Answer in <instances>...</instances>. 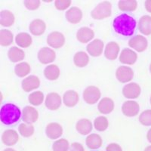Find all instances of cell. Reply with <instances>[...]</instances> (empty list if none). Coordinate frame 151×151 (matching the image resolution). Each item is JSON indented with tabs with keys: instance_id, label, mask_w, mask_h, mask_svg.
<instances>
[{
	"instance_id": "484cf974",
	"label": "cell",
	"mask_w": 151,
	"mask_h": 151,
	"mask_svg": "<svg viewBox=\"0 0 151 151\" xmlns=\"http://www.w3.org/2000/svg\"><path fill=\"white\" fill-rule=\"evenodd\" d=\"M138 29L145 36L151 34V16L144 15L138 21Z\"/></svg>"
},
{
	"instance_id": "4fadbf2b",
	"label": "cell",
	"mask_w": 151,
	"mask_h": 151,
	"mask_svg": "<svg viewBox=\"0 0 151 151\" xmlns=\"http://www.w3.org/2000/svg\"><path fill=\"white\" fill-rule=\"evenodd\" d=\"M104 47V44L103 41L99 39H95L88 44L86 49H87L88 53L91 56L99 57L103 53Z\"/></svg>"
},
{
	"instance_id": "30bf717a",
	"label": "cell",
	"mask_w": 151,
	"mask_h": 151,
	"mask_svg": "<svg viewBox=\"0 0 151 151\" xmlns=\"http://www.w3.org/2000/svg\"><path fill=\"white\" fill-rule=\"evenodd\" d=\"M63 127L58 122H51L48 124L45 129V134L51 140H58L63 134Z\"/></svg>"
},
{
	"instance_id": "ffe728a7",
	"label": "cell",
	"mask_w": 151,
	"mask_h": 151,
	"mask_svg": "<svg viewBox=\"0 0 151 151\" xmlns=\"http://www.w3.org/2000/svg\"><path fill=\"white\" fill-rule=\"evenodd\" d=\"M94 37V31L89 27H83L79 29L76 33V39L81 43L89 42Z\"/></svg>"
},
{
	"instance_id": "b9f144b4",
	"label": "cell",
	"mask_w": 151,
	"mask_h": 151,
	"mask_svg": "<svg viewBox=\"0 0 151 151\" xmlns=\"http://www.w3.org/2000/svg\"><path fill=\"white\" fill-rule=\"evenodd\" d=\"M106 151H122V148L119 144L110 143L106 146Z\"/></svg>"
},
{
	"instance_id": "83f0119b",
	"label": "cell",
	"mask_w": 151,
	"mask_h": 151,
	"mask_svg": "<svg viewBox=\"0 0 151 151\" xmlns=\"http://www.w3.org/2000/svg\"><path fill=\"white\" fill-rule=\"evenodd\" d=\"M8 56L11 61L16 63V62H21L24 60L25 58V53L21 48L13 46L9 48Z\"/></svg>"
},
{
	"instance_id": "5bb4252c",
	"label": "cell",
	"mask_w": 151,
	"mask_h": 151,
	"mask_svg": "<svg viewBox=\"0 0 151 151\" xmlns=\"http://www.w3.org/2000/svg\"><path fill=\"white\" fill-rule=\"evenodd\" d=\"M137 59V55L131 48H124L119 54V61L124 64L132 65Z\"/></svg>"
},
{
	"instance_id": "2e32d148",
	"label": "cell",
	"mask_w": 151,
	"mask_h": 151,
	"mask_svg": "<svg viewBox=\"0 0 151 151\" xmlns=\"http://www.w3.org/2000/svg\"><path fill=\"white\" fill-rule=\"evenodd\" d=\"M40 80L38 76L34 75H30L24 78L22 81V88L26 91L29 92L31 91L36 89L40 87Z\"/></svg>"
},
{
	"instance_id": "60d3db41",
	"label": "cell",
	"mask_w": 151,
	"mask_h": 151,
	"mask_svg": "<svg viewBox=\"0 0 151 151\" xmlns=\"http://www.w3.org/2000/svg\"><path fill=\"white\" fill-rule=\"evenodd\" d=\"M25 7L30 11H34L40 8L41 2L40 0H26L24 2Z\"/></svg>"
},
{
	"instance_id": "9a60e30c",
	"label": "cell",
	"mask_w": 151,
	"mask_h": 151,
	"mask_svg": "<svg viewBox=\"0 0 151 151\" xmlns=\"http://www.w3.org/2000/svg\"><path fill=\"white\" fill-rule=\"evenodd\" d=\"M20 137L19 134L15 130L8 129L2 133V141L4 144L8 147L14 146L18 142Z\"/></svg>"
},
{
	"instance_id": "7a4b0ae2",
	"label": "cell",
	"mask_w": 151,
	"mask_h": 151,
	"mask_svg": "<svg viewBox=\"0 0 151 151\" xmlns=\"http://www.w3.org/2000/svg\"><path fill=\"white\" fill-rule=\"evenodd\" d=\"M21 111L18 106L14 104H5L0 111V119L5 125H12L21 119Z\"/></svg>"
},
{
	"instance_id": "9c48e42d",
	"label": "cell",
	"mask_w": 151,
	"mask_h": 151,
	"mask_svg": "<svg viewBox=\"0 0 151 151\" xmlns=\"http://www.w3.org/2000/svg\"><path fill=\"white\" fill-rule=\"evenodd\" d=\"M141 86L136 83H130L122 88V94L128 99H135L141 94Z\"/></svg>"
},
{
	"instance_id": "ee69618b",
	"label": "cell",
	"mask_w": 151,
	"mask_h": 151,
	"mask_svg": "<svg viewBox=\"0 0 151 151\" xmlns=\"http://www.w3.org/2000/svg\"><path fill=\"white\" fill-rule=\"evenodd\" d=\"M145 5V9L149 13H151V0H147L146 2H144Z\"/></svg>"
},
{
	"instance_id": "4dcf8cb0",
	"label": "cell",
	"mask_w": 151,
	"mask_h": 151,
	"mask_svg": "<svg viewBox=\"0 0 151 151\" xmlns=\"http://www.w3.org/2000/svg\"><path fill=\"white\" fill-rule=\"evenodd\" d=\"M73 62L76 67H85L89 63V57L85 52H78L73 57Z\"/></svg>"
},
{
	"instance_id": "74e56055",
	"label": "cell",
	"mask_w": 151,
	"mask_h": 151,
	"mask_svg": "<svg viewBox=\"0 0 151 151\" xmlns=\"http://www.w3.org/2000/svg\"><path fill=\"white\" fill-rule=\"evenodd\" d=\"M70 143L65 138L58 139L54 142L52 145L53 151H69L70 150Z\"/></svg>"
},
{
	"instance_id": "7bdbcfd3",
	"label": "cell",
	"mask_w": 151,
	"mask_h": 151,
	"mask_svg": "<svg viewBox=\"0 0 151 151\" xmlns=\"http://www.w3.org/2000/svg\"><path fill=\"white\" fill-rule=\"evenodd\" d=\"M69 151H85V148L80 143L74 142L70 145Z\"/></svg>"
},
{
	"instance_id": "f1b7e54d",
	"label": "cell",
	"mask_w": 151,
	"mask_h": 151,
	"mask_svg": "<svg viewBox=\"0 0 151 151\" xmlns=\"http://www.w3.org/2000/svg\"><path fill=\"white\" fill-rule=\"evenodd\" d=\"M15 42L21 48H28L33 42V39L29 33H20L15 36Z\"/></svg>"
},
{
	"instance_id": "ba28073f",
	"label": "cell",
	"mask_w": 151,
	"mask_h": 151,
	"mask_svg": "<svg viewBox=\"0 0 151 151\" xmlns=\"http://www.w3.org/2000/svg\"><path fill=\"white\" fill-rule=\"evenodd\" d=\"M56 59V53L52 48L44 47L38 52V60L42 64H48L55 61Z\"/></svg>"
},
{
	"instance_id": "52a82bcc",
	"label": "cell",
	"mask_w": 151,
	"mask_h": 151,
	"mask_svg": "<svg viewBox=\"0 0 151 151\" xmlns=\"http://www.w3.org/2000/svg\"><path fill=\"white\" fill-rule=\"evenodd\" d=\"M129 45L130 48L135 50L136 52H143L147 48L148 42L146 37L141 35H137L129 40Z\"/></svg>"
},
{
	"instance_id": "7c38bea8",
	"label": "cell",
	"mask_w": 151,
	"mask_h": 151,
	"mask_svg": "<svg viewBox=\"0 0 151 151\" xmlns=\"http://www.w3.org/2000/svg\"><path fill=\"white\" fill-rule=\"evenodd\" d=\"M140 106L138 103L132 100L124 102L122 106V112L125 116H135L138 114Z\"/></svg>"
},
{
	"instance_id": "3957f363",
	"label": "cell",
	"mask_w": 151,
	"mask_h": 151,
	"mask_svg": "<svg viewBox=\"0 0 151 151\" xmlns=\"http://www.w3.org/2000/svg\"><path fill=\"white\" fill-rule=\"evenodd\" d=\"M112 14V5L108 1L100 2L91 12V16L94 20H103L109 17Z\"/></svg>"
},
{
	"instance_id": "836d02e7",
	"label": "cell",
	"mask_w": 151,
	"mask_h": 151,
	"mask_svg": "<svg viewBox=\"0 0 151 151\" xmlns=\"http://www.w3.org/2000/svg\"><path fill=\"white\" fill-rule=\"evenodd\" d=\"M14 36L9 29H1L0 31V45L2 46H9L13 42Z\"/></svg>"
},
{
	"instance_id": "d6a6232c",
	"label": "cell",
	"mask_w": 151,
	"mask_h": 151,
	"mask_svg": "<svg viewBox=\"0 0 151 151\" xmlns=\"http://www.w3.org/2000/svg\"><path fill=\"white\" fill-rule=\"evenodd\" d=\"M30 71V65L27 62H20L14 67V73L18 77H25Z\"/></svg>"
},
{
	"instance_id": "d590c367",
	"label": "cell",
	"mask_w": 151,
	"mask_h": 151,
	"mask_svg": "<svg viewBox=\"0 0 151 151\" xmlns=\"http://www.w3.org/2000/svg\"><path fill=\"white\" fill-rule=\"evenodd\" d=\"M18 131L21 136L24 137H29L34 134L35 129L34 126L32 124L24 122V123H21L19 125Z\"/></svg>"
},
{
	"instance_id": "7dc6e473",
	"label": "cell",
	"mask_w": 151,
	"mask_h": 151,
	"mask_svg": "<svg viewBox=\"0 0 151 151\" xmlns=\"http://www.w3.org/2000/svg\"><path fill=\"white\" fill-rule=\"evenodd\" d=\"M3 151H16V150L14 149H13V148H6V149L4 150Z\"/></svg>"
},
{
	"instance_id": "ac0fdd59",
	"label": "cell",
	"mask_w": 151,
	"mask_h": 151,
	"mask_svg": "<svg viewBox=\"0 0 151 151\" xmlns=\"http://www.w3.org/2000/svg\"><path fill=\"white\" fill-rule=\"evenodd\" d=\"M66 18L70 24H79L83 18V12L78 7H71L66 12Z\"/></svg>"
},
{
	"instance_id": "8d00e7d4",
	"label": "cell",
	"mask_w": 151,
	"mask_h": 151,
	"mask_svg": "<svg viewBox=\"0 0 151 151\" xmlns=\"http://www.w3.org/2000/svg\"><path fill=\"white\" fill-rule=\"evenodd\" d=\"M44 94L40 91H36L31 93L28 97L29 102L33 106H40L44 101Z\"/></svg>"
},
{
	"instance_id": "ab89813d",
	"label": "cell",
	"mask_w": 151,
	"mask_h": 151,
	"mask_svg": "<svg viewBox=\"0 0 151 151\" xmlns=\"http://www.w3.org/2000/svg\"><path fill=\"white\" fill-rule=\"evenodd\" d=\"M72 4L71 0H56L55 2V8L58 10L64 11L68 9Z\"/></svg>"
},
{
	"instance_id": "603a6c76",
	"label": "cell",
	"mask_w": 151,
	"mask_h": 151,
	"mask_svg": "<svg viewBox=\"0 0 151 151\" xmlns=\"http://www.w3.org/2000/svg\"><path fill=\"white\" fill-rule=\"evenodd\" d=\"M79 94L74 90H68L63 95V102L68 107H73L79 102Z\"/></svg>"
},
{
	"instance_id": "c3c4849f",
	"label": "cell",
	"mask_w": 151,
	"mask_h": 151,
	"mask_svg": "<svg viewBox=\"0 0 151 151\" xmlns=\"http://www.w3.org/2000/svg\"><path fill=\"white\" fill-rule=\"evenodd\" d=\"M150 72L151 73V64H150Z\"/></svg>"
},
{
	"instance_id": "e575fe53",
	"label": "cell",
	"mask_w": 151,
	"mask_h": 151,
	"mask_svg": "<svg viewBox=\"0 0 151 151\" xmlns=\"http://www.w3.org/2000/svg\"><path fill=\"white\" fill-rule=\"evenodd\" d=\"M109 126V122L107 118L104 116L97 117L94 121V127L98 132H104Z\"/></svg>"
},
{
	"instance_id": "f546056e",
	"label": "cell",
	"mask_w": 151,
	"mask_h": 151,
	"mask_svg": "<svg viewBox=\"0 0 151 151\" xmlns=\"http://www.w3.org/2000/svg\"><path fill=\"white\" fill-rule=\"evenodd\" d=\"M60 74V69L55 64H50V65L47 66L44 70V75L48 80H56L59 78Z\"/></svg>"
},
{
	"instance_id": "6da1fadb",
	"label": "cell",
	"mask_w": 151,
	"mask_h": 151,
	"mask_svg": "<svg viewBox=\"0 0 151 151\" xmlns=\"http://www.w3.org/2000/svg\"><path fill=\"white\" fill-rule=\"evenodd\" d=\"M113 29L116 33L124 36H131L134 33L136 21L127 14L117 16L113 21Z\"/></svg>"
},
{
	"instance_id": "1f68e13d",
	"label": "cell",
	"mask_w": 151,
	"mask_h": 151,
	"mask_svg": "<svg viewBox=\"0 0 151 151\" xmlns=\"http://www.w3.org/2000/svg\"><path fill=\"white\" fill-rule=\"evenodd\" d=\"M119 9L122 12H134L137 8L136 0H121L118 2Z\"/></svg>"
},
{
	"instance_id": "bcb514c9",
	"label": "cell",
	"mask_w": 151,
	"mask_h": 151,
	"mask_svg": "<svg viewBox=\"0 0 151 151\" xmlns=\"http://www.w3.org/2000/svg\"><path fill=\"white\" fill-rule=\"evenodd\" d=\"M144 151H151V145L147 147L144 149Z\"/></svg>"
},
{
	"instance_id": "7402d4cb",
	"label": "cell",
	"mask_w": 151,
	"mask_h": 151,
	"mask_svg": "<svg viewBox=\"0 0 151 151\" xmlns=\"http://www.w3.org/2000/svg\"><path fill=\"white\" fill-rule=\"evenodd\" d=\"M76 129L82 135H87L92 131L93 125L88 119H81L76 122Z\"/></svg>"
},
{
	"instance_id": "681fc988",
	"label": "cell",
	"mask_w": 151,
	"mask_h": 151,
	"mask_svg": "<svg viewBox=\"0 0 151 151\" xmlns=\"http://www.w3.org/2000/svg\"><path fill=\"white\" fill-rule=\"evenodd\" d=\"M150 104H151V96H150Z\"/></svg>"
},
{
	"instance_id": "d4e9b609",
	"label": "cell",
	"mask_w": 151,
	"mask_h": 151,
	"mask_svg": "<svg viewBox=\"0 0 151 151\" xmlns=\"http://www.w3.org/2000/svg\"><path fill=\"white\" fill-rule=\"evenodd\" d=\"M86 146L91 150H97L103 145V139L98 134H90L86 140Z\"/></svg>"
},
{
	"instance_id": "e0dca14e",
	"label": "cell",
	"mask_w": 151,
	"mask_h": 151,
	"mask_svg": "<svg viewBox=\"0 0 151 151\" xmlns=\"http://www.w3.org/2000/svg\"><path fill=\"white\" fill-rule=\"evenodd\" d=\"M23 120L28 124L36 122L39 119V112L33 106H27L23 110Z\"/></svg>"
},
{
	"instance_id": "8992f818",
	"label": "cell",
	"mask_w": 151,
	"mask_h": 151,
	"mask_svg": "<svg viewBox=\"0 0 151 151\" xmlns=\"http://www.w3.org/2000/svg\"><path fill=\"white\" fill-rule=\"evenodd\" d=\"M116 77L122 83H129L134 77V71L127 66H121L116 71Z\"/></svg>"
},
{
	"instance_id": "277c9868",
	"label": "cell",
	"mask_w": 151,
	"mask_h": 151,
	"mask_svg": "<svg viewBox=\"0 0 151 151\" xmlns=\"http://www.w3.org/2000/svg\"><path fill=\"white\" fill-rule=\"evenodd\" d=\"M101 96V93L98 87L88 86L83 91V99L88 104H94L98 101Z\"/></svg>"
},
{
	"instance_id": "8fae6325",
	"label": "cell",
	"mask_w": 151,
	"mask_h": 151,
	"mask_svg": "<svg viewBox=\"0 0 151 151\" xmlns=\"http://www.w3.org/2000/svg\"><path fill=\"white\" fill-rule=\"evenodd\" d=\"M62 104V98L59 94L56 92H51L47 94L45 98V104L50 110H57L60 108Z\"/></svg>"
},
{
	"instance_id": "5b68a950",
	"label": "cell",
	"mask_w": 151,
	"mask_h": 151,
	"mask_svg": "<svg viewBox=\"0 0 151 151\" xmlns=\"http://www.w3.org/2000/svg\"><path fill=\"white\" fill-rule=\"evenodd\" d=\"M65 37L64 34L58 31H54L49 33L47 37V43L53 48H60L65 44Z\"/></svg>"
},
{
	"instance_id": "44dd1931",
	"label": "cell",
	"mask_w": 151,
	"mask_h": 151,
	"mask_svg": "<svg viewBox=\"0 0 151 151\" xmlns=\"http://www.w3.org/2000/svg\"><path fill=\"white\" fill-rule=\"evenodd\" d=\"M29 29L30 33L34 36H41L45 33L46 24L41 19H35L29 24Z\"/></svg>"
},
{
	"instance_id": "d6986e66",
	"label": "cell",
	"mask_w": 151,
	"mask_h": 151,
	"mask_svg": "<svg viewBox=\"0 0 151 151\" xmlns=\"http://www.w3.org/2000/svg\"><path fill=\"white\" fill-rule=\"evenodd\" d=\"M119 51H120V48L118 43L116 42H110L105 47L104 55L106 58L108 60H116L119 55Z\"/></svg>"
},
{
	"instance_id": "f6af8a7d",
	"label": "cell",
	"mask_w": 151,
	"mask_h": 151,
	"mask_svg": "<svg viewBox=\"0 0 151 151\" xmlns=\"http://www.w3.org/2000/svg\"><path fill=\"white\" fill-rule=\"evenodd\" d=\"M147 139L151 144V129H149V131L147 132Z\"/></svg>"
},
{
	"instance_id": "4316f807",
	"label": "cell",
	"mask_w": 151,
	"mask_h": 151,
	"mask_svg": "<svg viewBox=\"0 0 151 151\" xmlns=\"http://www.w3.org/2000/svg\"><path fill=\"white\" fill-rule=\"evenodd\" d=\"M15 17L14 14L9 10H2L0 12V24L2 27H9L14 24Z\"/></svg>"
},
{
	"instance_id": "cb8c5ba5",
	"label": "cell",
	"mask_w": 151,
	"mask_h": 151,
	"mask_svg": "<svg viewBox=\"0 0 151 151\" xmlns=\"http://www.w3.org/2000/svg\"><path fill=\"white\" fill-rule=\"evenodd\" d=\"M114 101L110 98H103L98 103V109L102 114H109L114 110Z\"/></svg>"
},
{
	"instance_id": "f35d334b",
	"label": "cell",
	"mask_w": 151,
	"mask_h": 151,
	"mask_svg": "<svg viewBox=\"0 0 151 151\" xmlns=\"http://www.w3.org/2000/svg\"><path fill=\"white\" fill-rule=\"evenodd\" d=\"M139 122L144 126H151V110H144L140 114Z\"/></svg>"
}]
</instances>
